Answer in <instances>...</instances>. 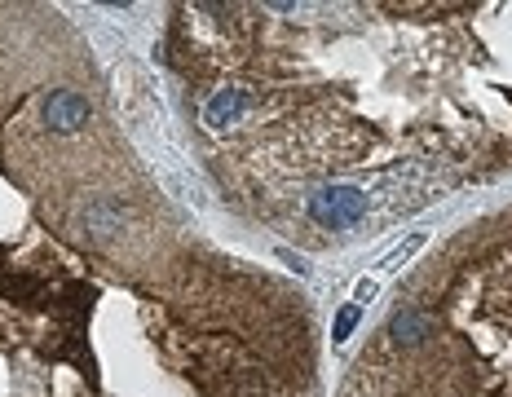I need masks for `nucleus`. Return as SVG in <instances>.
<instances>
[{
    "label": "nucleus",
    "mask_w": 512,
    "mask_h": 397,
    "mask_svg": "<svg viewBox=\"0 0 512 397\" xmlns=\"http://www.w3.org/2000/svg\"><path fill=\"white\" fill-rule=\"evenodd\" d=\"M309 212H314L318 225H332V230H340V225H354L362 217V195L349 186H332V190H318L314 203H309Z\"/></svg>",
    "instance_id": "f257e3e1"
},
{
    "label": "nucleus",
    "mask_w": 512,
    "mask_h": 397,
    "mask_svg": "<svg viewBox=\"0 0 512 397\" xmlns=\"http://www.w3.org/2000/svg\"><path fill=\"white\" fill-rule=\"evenodd\" d=\"M89 115V106H84L76 93H53V98L45 102V124L49 128H58V133H71V128H80V120Z\"/></svg>",
    "instance_id": "f03ea898"
},
{
    "label": "nucleus",
    "mask_w": 512,
    "mask_h": 397,
    "mask_svg": "<svg viewBox=\"0 0 512 397\" xmlns=\"http://www.w3.org/2000/svg\"><path fill=\"white\" fill-rule=\"evenodd\" d=\"M248 106V93L243 89H221L217 98L208 102V111H204V120L212 124V128H221V124H234L239 120V111Z\"/></svg>",
    "instance_id": "7ed1b4c3"
},
{
    "label": "nucleus",
    "mask_w": 512,
    "mask_h": 397,
    "mask_svg": "<svg viewBox=\"0 0 512 397\" xmlns=\"http://www.w3.org/2000/svg\"><path fill=\"white\" fill-rule=\"evenodd\" d=\"M424 331H429V323H424L420 314H398V318H393V336H398L402 345H415Z\"/></svg>",
    "instance_id": "20e7f679"
},
{
    "label": "nucleus",
    "mask_w": 512,
    "mask_h": 397,
    "mask_svg": "<svg viewBox=\"0 0 512 397\" xmlns=\"http://www.w3.org/2000/svg\"><path fill=\"white\" fill-rule=\"evenodd\" d=\"M362 318V309L358 305H349V309H340V318H336V340H345L349 331H354V323Z\"/></svg>",
    "instance_id": "39448f33"
},
{
    "label": "nucleus",
    "mask_w": 512,
    "mask_h": 397,
    "mask_svg": "<svg viewBox=\"0 0 512 397\" xmlns=\"http://www.w3.org/2000/svg\"><path fill=\"white\" fill-rule=\"evenodd\" d=\"M415 248H420V234H411V239H407V243H402V248H398V252H393V256H389V261H384V265H393V270H398V265H402V261H407V256H411Z\"/></svg>",
    "instance_id": "423d86ee"
},
{
    "label": "nucleus",
    "mask_w": 512,
    "mask_h": 397,
    "mask_svg": "<svg viewBox=\"0 0 512 397\" xmlns=\"http://www.w3.org/2000/svg\"><path fill=\"white\" fill-rule=\"evenodd\" d=\"M371 296H376V278H362V283L354 287V305L362 309V305H367V300H371Z\"/></svg>",
    "instance_id": "0eeeda50"
}]
</instances>
